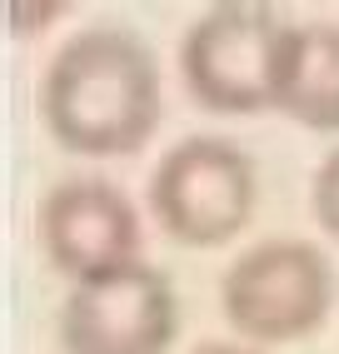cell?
<instances>
[{"mask_svg":"<svg viewBox=\"0 0 339 354\" xmlns=\"http://www.w3.org/2000/svg\"><path fill=\"white\" fill-rule=\"evenodd\" d=\"M314 135H339V26L304 20L284 26L275 55V105Z\"/></svg>","mask_w":339,"mask_h":354,"instance_id":"52a82bcc","label":"cell"},{"mask_svg":"<svg viewBox=\"0 0 339 354\" xmlns=\"http://www.w3.org/2000/svg\"><path fill=\"white\" fill-rule=\"evenodd\" d=\"M259 200L255 160L220 135H185L150 175V209L160 230L185 250L230 245L250 225Z\"/></svg>","mask_w":339,"mask_h":354,"instance_id":"3957f363","label":"cell"},{"mask_svg":"<svg viewBox=\"0 0 339 354\" xmlns=\"http://www.w3.org/2000/svg\"><path fill=\"white\" fill-rule=\"evenodd\" d=\"M190 354H264L259 344H245V339H205V344H195Z\"/></svg>","mask_w":339,"mask_h":354,"instance_id":"30bf717a","label":"cell"},{"mask_svg":"<svg viewBox=\"0 0 339 354\" xmlns=\"http://www.w3.org/2000/svg\"><path fill=\"white\" fill-rule=\"evenodd\" d=\"M334 310V265L320 245L275 234L235 254L220 279V315L245 344L309 339Z\"/></svg>","mask_w":339,"mask_h":354,"instance_id":"7a4b0ae2","label":"cell"},{"mask_svg":"<svg viewBox=\"0 0 339 354\" xmlns=\"http://www.w3.org/2000/svg\"><path fill=\"white\" fill-rule=\"evenodd\" d=\"M180 335V299L150 259L85 279L60 304L65 354H170Z\"/></svg>","mask_w":339,"mask_h":354,"instance_id":"5b68a950","label":"cell"},{"mask_svg":"<svg viewBox=\"0 0 339 354\" xmlns=\"http://www.w3.org/2000/svg\"><path fill=\"white\" fill-rule=\"evenodd\" d=\"M289 20L275 6H210L180 45V75L195 105L214 115H255L275 105V55Z\"/></svg>","mask_w":339,"mask_h":354,"instance_id":"277c9868","label":"cell"},{"mask_svg":"<svg viewBox=\"0 0 339 354\" xmlns=\"http://www.w3.org/2000/svg\"><path fill=\"white\" fill-rule=\"evenodd\" d=\"M309 205H314V220L324 225V234H329V240H339V145L320 160V170H314Z\"/></svg>","mask_w":339,"mask_h":354,"instance_id":"ba28073f","label":"cell"},{"mask_svg":"<svg viewBox=\"0 0 339 354\" xmlns=\"http://www.w3.org/2000/svg\"><path fill=\"white\" fill-rule=\"evenodd\" d=\"M70 6L65 0H45V6H6V15H10V30H26V35H35V30H45V26H55V20L65 15Z\"/></svg>","mask_w":339,"mask_h":354,"instance_id":"9c48e42d","label":"cell"},{"mask_svg":"<svg viewBox=\"0 0 339 354\" xmlns=\"http://www.w3.org/2000/svg\"><path fill=\"white\" fill-rule=\"evenodd\" d=\"M160 110V65L150 45L115 26L70 35L40 75V120L60 150L80 160L145 150Z\"/></svg>","mask_w":339,"mask_h":354,"instance_id":"6da1fadb","label":"cell"},{"mask_svg":"<svg viewBox=\"0 0 339 354\" xmlns=\"http://www.w3.org/2000/svg\"><path fill=\"white\" fill-rule=\"evenodd\" d=\"M35 234L51 270L70 285L100 279L140 259V209L100 175H70L51 185L35 209Z\"/></svg>","mask_w":339,"mask_h":354,"instance_id":"8992f818","label":"cell"}]
</instances>
